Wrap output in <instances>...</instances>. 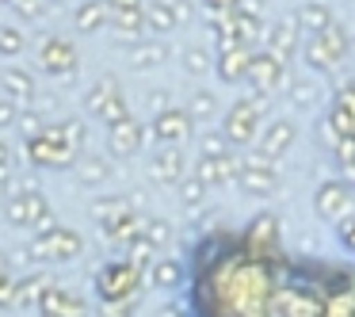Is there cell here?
Returning <instances> with one entry per match:
<instances>
[{"instance_id": "cell-1", "label": "cell", "mask_w": 355, "mask_h": 317, "mask_svg": "<svg viewBox=\"0 0 355 317\" xmlns=\"http://www.w3.org/2000/svg\"><path fill=\"white\" fill-rule=\"evenodd\" d=\"M313 210L321 222L336 225L344 222L347 214H355V184L344 176H332V180H321L313 191Z\"/></svg>"}, {"instance_id": "cell-2", "label": "cell", "mask_w": 355, "mask_h": 317, "mask_svg": "<svg viewBox=\"0 0 355 317\" xmlns=\"http://www.w3.org/2000/svg\"><path fill=\"white\" fill-rule=\"evenodd\" d=\"M241 233V248L252 256H263V260H279V252H283V222H279L275 214H256L248 218L245 230Z\"/></svg>"}, {"instance_id": "cell-3", "label": "cell", "mask_w": 355, "mask_h": 317, "mask_svg": "<svg viewBox=\"0 0 355 317\" xmlns=\"http://www.w3.org/2000/svg\"><path fill=\"white\" fill-rule=\"evenodd\" d=\"M260 119H263V100L233 103L230 115H225V142H233V146H248V142H256V134H260Z\"/></svg>"}, {"instance_id": "cell-4", "label": "cell", "mask_w": 355, "mask_h": 317, "mask_svg": "<svg viewBox=\"0 0 355 317\" xmlns=\"http://www.w3.org/2000/svg\"><path fill=\"white\" fill-rule=\"evenodd\" d=\"M237 180H241V187H245L248 195H275L279 191V161L275 157L256 153V157H248V161L241 164Z\"/></svg>"}, {"instance_id": "cell-5", "label": "cell", "mask_w": 355, "mask_h": 317, "mask_svg": "<svg viewBox=\"0 0 355 317\" xmlns=\"http://www.w3.org/2000/svg\"><path fill=\"white\" fill-rule=\"evenodd\" d=\"M245 80H252V88L260 96H271V92H283L291 77H286V65L279 62L271 50H260V54L252 50V62H248V77Z\"/></svg>"}, {"instance_id": "cell-6", "label": "cell", "mask_w": 355, "mask_h": 317, "mask_svg": "<svg viewBox=\"0 0 355 317\" xmlns=\"http://www.w3.org/2000/svg\"><path fill=\"white\" fill-rule=\"evenodd\" d=\"M268 50L283 65H291L294 58H302V31H298V24H294V16L275 19V24L268 27Z\"/></svg>"}, {"instance_id": "cell-7", "label": "cell", "mask_w": 355, "mask_h": 317, "mask_svg": "<svg viewBox=\"0 0 355 317\" xmlns=\"http://www.w3.org/2000/svg\"><path fill=\"white\" fill-rule=\"evenodd\" d=\"M294 24H298V31L306 39H313V35L329 31L336 24V16H332V4H324V0H302L294 8Z\"/></svg>"}, {"instance_id": "cell-8", "label": "cell", "mask_w": 355, "mask_h": 317, "mask_svg": "<svg viewBox=\"0 0 355 317\" xmlns=\"http://www.w3.org/2000/svg\"><path fill=\"white\" fill-rule=\"evenodd\" d=\"M294 142H298V126H294L291 119H275V123H268L260 130V153L279 161L283 153H291Z\"/></svg>"}, {"instance_id": "cell-9", "label": "cell", "mask_w": 355, "mask_h": 317, "mask_svg": "<svg viewBox=\"0 0 355 317\" xmlns=\"http://www.w3.org/2000/svg\"><path fill=\"white\" fill-rule=\"evenodd\" d=\"M302 62H306V69L313 73V77H336L340 65L332 62V54L321 46V39H302Z\"/></svg>"}, {"instance_id": "cell-10", "label": "cell", "mask_w": 355, "mask_h": 317, "mask_svg": "<svg viewBox=\"0 0 355 317\" xmlns=\"http://www.w3.org/2000/svg\"><path fill=\"white\" fill-rule=\"evenodd\" d=\"M248 62H252V50L248 46L222 50V58H218V77L222 80H245L248 77Z\"/></svg>"}, {"instance_id": "cell-11", "label": "cell", "mask_w": 355, "mask_h": 317, "mask_svg": "<svg viewBox=\"0 0 355 317\" xmlns=\"http://www.w3.org/2000/svg\"><path fill=\"white\" fill-rule=\"evenodd\" d=\"M317 39H321V46L332 54V62H336V65H344L347 58H352V31H347L344 24H332L329 31H321Z\"/></svg>"}, {"instance_id": "cell-12", "label": "cell", "mask_w": 355, "mask_h": 317, "mask_svg": "<svg viewBox=\"0 0 355 317\" xmlns=\"http://www.w3.org/2000/svg\"><path fill=\"white\" fill-rule=\"evenodd\" d=\"M286 100H291L298 111H309L317 100H321V88H317L313 77H294V80H286Z\"/></svg>"}, {"instance_id": "cell-13", "label": "cell", "mask_w": 355, "mask_h": 317, "mask_svg": "<svg viewBox=\"0 0 355 317\" xmlns=\"http://www.w3.org/2000/svg\"><path fill=\"white\" fill-rule=\"evenodd\" d=\"M332 164H336L340 176L355 184V142H352V138H344L336 149H332Z\"/></svg>"}, {"instance_id": "cell-14", "label": "cell", "mask_w": 355, "mask_h": 317, "mask_svg": "<svg viewBox=\"0 0 355 317\" xmlns=\"http://www.w3.org/2000/svg\"><path fill=\"white\" fill-rule=\"evenodd\" d=\"M332 108L347 111V115L355 119V80H344V85L332 88Z\"/></svg>"}, {"instance_id": "cell-15", "label": "cell", "mask_w": 355, "mask_h": 317, "mask_svg": "<svg viewBox=\"0 0 355 317\" xmlns=\"http://www.w3.org/2000/svg\"><path fill=\"white\" fill-rule=\"evenodd\" d=\"M332 230H336V241H340V245H344L347 252H355V214H347L344 222H336Z\"/></svg>"}, {"instance_id": "cell-16", "label": "cell", "mask_w": 355, "mask_h": 317, "mask_svg": "<svg viewBox=\"0 0 355 317\" xmlns=\"http://www.w3.org/2000/svg\"><path fill=\"white\" fill-rule=\"evenodd\" d=\"M237 12L248 19H263V0H237Z\"/></svg>"}, {"instance_id": "cell-17", "label": "cell", "mask_w": 355, "mask_h": 317, "mask_svg": "<svg viewBox=\"0 0 355 317\" xmlns=\"http://www.w3.org/2000/svg\"><path fill=\"white\" fill-rule=\"evenodd\" d=\"M195 111H199V115H214V96H199Z\"/></svg>"}, {"instance_id": "cell-18", "label": "cell", "mask_w": 355, "mask_h": 317, "mask_svg": "<svg viewBox=\"0 0 355 317\" xmlns=\"http://www.w3.org/2000/svg\"><path fill=\"white\" fill-rule=\"evenodd\" d=\"M202 65H207V54H191V69L202 73Z\"/></svg>"}, {"instance_id": "cell-19", "label": "cell", "mask_w": 355, "mask_h": 317, "mask_svg": "<svg viewBox=\"0 0 355 317\" xmlns=\"http://www.w3.org/2000/svg\"><path fill=\"white\" fill-rule=\"evenodd\" d=\"M214 8H237V0H210Z\"/></svg>"}, {"instance_id": "cell-20", "label": "cell", "mask_w": 355, "mask_h": 317, "mask_svg": "<svg viewBox=\"0 0 355 317\" xmlns=\"http://www.w3.org/2000/svg\"><path fill=\"white\" fill-rule=\"evenodd\" d=\"M352 62H355V35H352Z\"/></svg>"}, {"instance_id": "cell-21", "label": "cell", "mask_w": 355, "mask_h": 317, "mask_svg": "<svg viewBox=\"0 0 355 317\" xmlns=\"http://www.w3.org/2000/svg\"><path fill=\"white\" fill-rule=\"evenodd\" d=\"M352 142H355V134H352Z\"/></svg>"}]
</instances>
